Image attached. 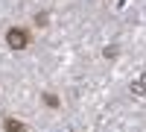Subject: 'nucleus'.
<instances>
[{"mask_svg": "<svg viewBox=\"0 0 146 132\" xmlns=\"http://www.w3.org/2000/svg\"><path fill=\"white\" fill-rule=\"evenodd\" d=\"M6 44L12 50H27L29 47V32L23 27H12V29H6Z\"/></svg>", "mask_w": 146, "mask_h": 132, "instance_id": "1", "label": "nucleus"}, {"mask_svg": "<svg viewBox=\"0 0 146 132\" xmlns=\"http://www.w3.org/2000/svg\"><path fill=\"white\" fill-rule=\"evenodd\" d=\"M3 129L6 132H27V126H23L18 117H3Z\"/></svg>", "mask_w": 146, "mask_h": 132, "instance_id": "2", "label": "nucleus"}, {"mask_svg": "<svg viewBox=\"0 0 146 132\" xmlns=\"http://www.w3.org/2000/svg\"><path fill=\"white\" fill-rule=\"evenodd\" d=\"M131 91H135V94H143V91H146V74L135 82V85H131Z\"/></svg>", "mask_w": 146, "mask_h": 132, "instance_id": "3", "label": "nucleus"}, {"mask_svg": "<svg viewBox=\"0 0 146 132\" xmlns=\"http://www.w3.org/2000/svg\"><path fill=\"white\" fill-rule=\"evenodd\" d=\"M44 103L50 106V109H56V106H58V97H53V94H44Z\"/></svg>", "mask_w": 146, "mask_h": 132, "instance_id": "4", "label": "nucleus"}, {"mask_svg": "<svg viewBox=\"0 0 146 132\" xmlns=\"http://www.w3.org/2000/svg\"><path fill=\"white\" fill-rule=\"evenodd\" d=\"M35 23H38V27H47V12H41V15H35Z\"/></svg>", "mask_w": 146, "mask_h": 132, "instance_id": "5", "label": "nucleus"}]
</instances>
